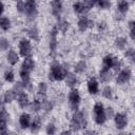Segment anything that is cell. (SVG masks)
Returning <instances> with one entry per match:
<instances>
[{
    "mask_svg": "<svg viewBox=\"0 0 135 135\" xmlns=\"http://www.w3.org/2000/svg\"><path fill=\"white\" fill-rule=\"evenodd\" d=\"M15 8H16V11L19 14L24 15V12H25V1H22V0L17 1L16 4H15Z\"/></svg>",
    "mask_w": 135,
    "mask_h": 135,
    "instance_id": "60d3db41",
    "label": "cell"
},
{
    "mask_svg": "<svg viewBox=\"0 0 135 135\" xmlns=\"http://www.w3.org/2000/svg\"><path fill=\"white\" fill-rule=\"evenodd\" d=\"M47 90H49V86H47V83L44 82V81H40L38 84H37V94L42 98V99H45L46 95H47Z\"/></svg>",
    "mask_w": 135,
    "mask_h": 135,
    "instance_id": "4dcf8cb0",
    "label": "cell"
},
{
    "mask_svg": "<svg viewBox=\"0 0 135 135\" xmlns=\"http://www.w3.org/2000/svg\"><path fill=\"white\" fill-rule=\"evenodd\" d=\"M32 116L30 113H26V112H23L20 114L19 118H18V123H19V127L21 130H27L31 128V124H32Z\"/></svg>",
    "mask_w": 135,
    "mask_h": 135,
    "instance_id": "9a60e30c",
    "label": "cell"
},
{
    "mask_svg": "<svg viewBox=\"0 0 135 135\" xmlns=\"http://www.w3.org/2000/svg\"><path fill=\"white\" fill-rule=\"evenodd\" d=\"M107 27H108V24H107L105 21H99V22L97 23V28H98V31H100V32H103L104 30H107Z\"/></svg>",
    "mask_w": 135,
    "mask_h": 135,
    "instance_id": "7bdbcfd3",
    "label": "cell"
},
{
    "mask_svg": "<svg viewBox=\"0 0 135 135\" xmlns=\"http://www.w3.org/2000/svg\"><path fill=\"white\" fill-rule=\"evenodd\" d=\"M98 78L101 83H109L113 79V73L112 70L101 66V69L98 72Z\"/></svg>",
    "mask_w": 135,
    "mask_h": 135,
    "instance_id": "ac0fdd59",
    "label": "cell"
},
{
    "mask_svg": "<svg viewBox=\"0 0 135 135\" xmlns=\"http://www.w3.org/2000/svg\"><path fill=\"white\" fill-rule=\"evenodd\" d=\"M128 28H129V37L131 40L135 41V20L128 21Z\"/></svg>",
    "mask_w": 135,
    "mask_h": 135,
    "instance_id": "f35d334b",
    "label": "cell"
},
{
    "mask_svg": "<svg viewBox=\"0 0 135 135\" xmlns=\"http://www.w3.org/2000/svg\"><path fill=\"white\" fill-rule=\"evenodd\" d=\"M69 70L57 60H53L50 64L47 78L50 81H64Z\"/></svg>",
    "mask_w": 135,
    "mask_h": 135,
    "instance_id": "6da1fadb",
    "label": "cell"
},
{
    "mask_svg": "<svg viewBox=\"0 0 135 135\" xmlns=\"http://www.w3.org/2000/svg\"><path fill=\"white\" fill-rule=\"evenodd\" d=\"M16 101H17L18 107L20 109H23V110L26 109V108H28L30 104H31V100H30V97H28L26 91H23V92L19 93L18 96H17Z\"/></svg>",
    "mask_w": 135,
    "mask_h": 135,
    "instance_id": "d6986e66",
    "label": "cell"
},
{
    "mask_svg": "<svg viewBox=\"0 0 135 135\" xmlns=\"http://www.w3.org/2000/svg\"><path fill=\"white\" fill-rule=\"evenodd\" d=\"M50 7H51V15L58 20H60L62 17V12H63V2L60 0H53L50 2Z\"/></svg>",
    "mask_w": 135,
    "mask_h": 135,
    "instance_id": "4fadbf2b",
    "label": "cell"
},
{
    "mask_svg": "<svg viewBox=\"0 0 135 135\" xmlns=\"http://www.w3.org/2000/svg\"><path fill=\"white\" fill-rule=\"evenodd\" d=\"M114 124H115V128L119 131H122L124 130L127 127H128V123H129V119H128V115L126 113H122V112H118L114 115Z\"/></svg>",
    "mask_w": 135,
    "mask_h": 135,
    "instance_id": "7c38bea8",
    "label": "cell"
},
{
    "mask_svg": "<svg viewBox=\"0 0 135 135\" xmlns=\"http://www.w3.org/2000/svg\"><path fill=\"white\" fill-rule=\"evenodd\" d=\"M19 77H20V82L23 84L25 91H32L33 90V83H32V77L31 73L19 69Z\"/></svg>",
    "mask_w": 135,
    "mask_h": 135,
    "instance_id": "5bb4252c",
    "label": "cell"
},
{
    "mask_svg": "<svg viewBox=\"0 0 135 135\" xmlns=\"http://www.w3.org/2000/svg\"><path fill=\"white\" fill-rule=\"evenodd\" d=\"M5 58H6V62H7L9 65L15 66V65L19 62V60H20V55H19V53H18L15 49L11 47V49L6 52Z\"/></svg>",
    "mask_w": 135,
    "mask_h": 135,
    "instance_id": "2e32d148",
    "label": "cell"
},
{
    "mask_svg": "<svg viewBox=\"0 0 135 135\" xmlns=\"http://www.w3.org/2000/svg\"><path fill=\"white\" fill-rule=\"evenodd\" d=\"M127 44H128V40H127L126 37L118 36L114 40V46L118 51H124L126 47H127Z\"/></svg>",
    "mask_w": 135,
    "mask_h": 135,
    "instance_id": "f1b7e54d",
    "label": "cell"
},
{
    "mask_svg": "<svg viewBox=\"0 0 135 135\" xmlns=\"http://www.w3.org/2000/svg\"><path fill=\"white\" fill-rule=\"evenodd\" d=\"M131 78H132V71H131V69L130 68H123V69H121L117 73V75L115 77V81H116L117 84L122 85V84L128 83L131 80Z\"/></svg>",
    "mask_w": 135,
    "mask_h": 135,
    "instance_id": "9c48e42d",
    "label": "cell"
},
{
    "mask_svg": "<svg viewBox=\"0 0 135 135\" xmlns=\"http://www.w3.org/2000/svg\"><path fill=\"white\" fill-rule=\"evenodd\" d=\"M121 65H122L121 60L112 54H108V55L103 56V58H102V66L103 68L117 71V70H120Z\"/></svg>",
    "mask_w": 135,
    "mask_h": 135,
    "instance_id": "52a82bcc",
    "label": "cell"
},
{
    "mask_svg": "<svg viewBox=\"0 0 135 135\" xmlns=\"http://www.w3.org/2000/svg\"><path fill=\"white\" fill-rule=\"evenodd\" d=\"M16 99H17V93L13 89L6 90L2 95V104H4V105L9 104L13 101H15Z\"/></svg>",
    "mask_w": 135,
    "mask_h": 135,
    "instance_id": "7402d4cb",
    "label": "cell"
},
{
    "mask_svg": "<svg viewBox=\"0 0 135 135\" xmlns=\"http://www.w3.org/2000/svg\"><path fill=\"white\" fill-rule=\"evenodd\" d=\"M116 113L114 112V109L112 107H108L105 108V115H107V118L108 119H111V118H114V115Z\"/></svg>",
    "mask_w": 135,
    "mask_h": 135,
    "instance_id": "b9f144b4",
    "label": "cell"
},
{
    "mask_svg": "<svg viewBox=\"0 0 135 135\" xmlns=\"http://www.w3.org/2000/svg\"><path fill=\"white\" fill-rule=\"evenodd\" d=\"M0 118H1V128H6L8 127V122H9V113L6 111L5 105L2 104L1 105V114H0Z\"/></svg>",
    "mask_w": 135,
    "mask_h": 135,
    "instance_id": "4316f807",
    "label": "cell"
},
{
    "mask_svg": "<svg viewBox=\"0 0 135 135\" xmlns=\"http://www.w3.org/2000/svg\"><path fill=\"white\" fill-rule=\"evenodd\" d=\"M94 134H95V132L92 131V130H90V131H85V133H84V135H94Z\"/></svg>",
    "mask_w": 135,
    "mask_h": 135,
    "instance_id": "7dc6e473",
    "label": "cell"
},
{
    "mask_svg": "<svg viewBox=\"0 0 135 135\" xmlns=\"http://www.w3.org/2000/svg\"><path fill=\"white\" fill-rule=\"evenodd\" d=\"M11 49V43L9 40L6 37H1L0 38V50L1 52H7Z\"/></svg>",
    "mask_w": 135,
    "mask_h": 135,
    "instance_id": "8d00e7d4",
    "label": "cell"
},
{
    "mask_svg": "<svg viewBox=\"0 0 135 135\" xmlns=\"http://www.w3.org/2000/svg\"><path fill=\"white\" fill-rule=\"evenodd\" d=\"M116 135H128L126 132H119V133H117Z\"/></svg>",
    "mask_w": 135,
    "mask_h": 135,
    "instance_id": "c3c4849f",
    "label": "cell"
},
{
    "mask_svg": "<svg viewBox=\"0 0 135 135\" xmlns=\"http://www.w3.org/2000/svg\"><path fill=\"white\" fill-rule=\"evenodd\" d=\"M101 95L103 98L108 99V100H112L113 99V89L111 85L109 84H105L102 90H101Z\"/></svg>",
    "mask_w": 135,
    "mask_h": 135,
    "instance_id": "836d02e7",
    "label": "cell"
},
{
    "mask_svg": "<svg viewBox=\"0 0 135 135\" xmlns=\"http://www.w3.org/2000/svg\"><path fill=\"white\" fill-rule=\"evenodd\" d=\"M18 53L20 57H22L23 59L32 56L33 45H32V41L28 38H21L18 41Z\"/></svg>",
    "mask_w": 135,
    "mask_h": 135,
    "instance_id": "8992f818",
    "label": "cell"
},
{
    "mask_svg": "<svg viewBox=\"0 0 135 135\" xmlns=\"http://www.w3.org/2000/svg\"><path fill=\"white\" fill-rule=\"evenodd\" d=\"M35 68H36V62H35L34 58L32 56L24 58L22 63H21V66H20V69H22V70H24L28 73H32L35 70Z\"/></svg>",
    "mask_w": 135,
    "mask_h": 135,
    "instance_id": "44dd1931",
    "label": "cell"
},
{
    "mask_svg": "<svg viewBox=\"0 0 135 135\" xmlns=\"http://www.w3.org/2000/svg\"><path fill=\"white\" fill-rule=\"evenodd\" d=\"M70 25H71L70 22L66 19H63V18H61L60 20H58L57 21V24H56L59 33H61V34H65L70 30Z\"/></svg>",
    "mask_w": 135,
    "mask_h": 135,
    "instance_id": "f546056e",
    "label": "cell"
},
{
    "mask_svg": "<svg viewBox=\"0 0 135 135\" xmlns=\"http://www.w3.org/2000/svg\"><path fill=\"white\" fill-rule=\"evenodd\" d=\"M41 127H42V118L37 115V116H35V117L33 118V120H32V124H31L30 131H31V133L36 134V133H38V132L40 131Z\"/></svg>",
    "mask_w": 135,
    "mask_h": 135,
    "instance_id": "d4e9b609",
    "label": "cell"
},
{
    "mask_svg": "<svg viewBox=\"0 0 135 135\" xmlns=\"http://www.w3.org/2000/svg\"><path fill=\"white\" fill-rule=\"evenodd\" d=\"M123 55H124V58L126 59H128L130 62H132V63L135 64V49L134 47L126 49L124 52H123Z\"/></svg>",
    "mask_w": 135,
    "mask_h": 135,
    "instance_id": "d590c367",
    "label": "cell"
},
{
    "mask_svg": "<svg viewBox=\"0 0 135 135\" xmlns=\"http://www.w3.org/2000/svg\"><path fill=\"white\" fill-rule=\"evenodd\" d=\"M39 15V9H38V4L34 0H26L25 1V12L24 16L27 22H33L34 20L37 19Z\"/></svg>",
    "mask_w": 135,
    "mask_h": 135,
    "instance_id": "277c9868",
    "label": "cell"
},
{
    "mask_svg": "<svg viewBox=\"0 0 135 135\" xmlns=\"http://www.w3.org/2000/svg\"><path fill=\"white\" fill-rule=\"evenodd\" d=\"M92 114H93V120L97 126H103L108 120L105 115V107L100 101L94 103Z\"/></svg>",
    "mask_w": 135,
    "mask_h": 135,
    "instance_id": "3957f363",
    "label": "cell"
},
{
    "mask_svg": "<svg viewBox=\"0 0 135 135\" xmlns=\"http://www.w3.org/2000/svg\"><path fill=\"white\" fill-rule=\"evenodd\" d=\"M86 126H88V121H86L85 113L82 110L73 112L72 117L70 119V130L74 132H79L85 129Z\"/></svg>",
    "mask_w": 135,
    "mask_h": 135,
    "instance_id": "7a4b0ae2",
    "label": "cell"
},
{
    "mask_svg": "<svg viewBox=\"0 0 135 135\" xmlns=\"http://www.w3.org/2000/svg\"><path fill=\"white\" fill-rule=\"evenodd\" d=\"M60 135H73V131L72 130H63V131H61Z\"/></svg>",
    "mask_w": 135,
    "mask_h": 135,
    "instance_id": "f6af8a7d",
    "label": "cell"
},
{
    "mask_svg": "<svg viewBox=\"0 0 135 135\" xmlns=\"http://www.w3.org/2000/svg\"><path fill=\"white\" fill-rule=\"evenodd\" d=\"M72 8L75 15H78L79 17L86 16V14L91 11V7L86 4V1H75L72 4Z\"/></svg>",
    "mask_w": 135,
    "mask_h": 135,
    "instance_id": "8fae6325",
    "label": "cell"
},
{
    "mask_svg": "<svg viewBox=\"0 0 135 135\" xmlns=\"http://www.w3.org/2000/svg\"><path fill=\"white\" fill-rule=\"evenodd\" d=\"M86 89L90 95H97L99 93V81L96 77H90L86 81Z\"/></svg>",
    "mask_w": 135,
    "mask_h": 135,
    "instance_id": "e0dca14e",
    "label": "cell"
},
{
    "mask_svg": "<svg viewBox=\"0 0 135 135\" xmlns=\"http://www.w3.org/2000/svg\"><path fill=\"white\" fill-rule=\"evenodd\" d=\"M4 11H5V3L3 1H1V16L4 15Z\"/></svg>",
    "mask_w": 135,
    "mask_h": 135,
    "instance_id": "bcb514c9",
    "label": "cell"
},
{
    "mask_svg": "<svg viewBox=\"0 0 135 135\" xmlns=\"http://www.w3.org/2000/svg\"><path fill=\"white\" fill-rule=\"evenodd\" d=\"M58 34L59 31L56 25H54L49 33V51L51 55H55L58 49Z\"/></svg>",
    "mask_w": 135,
    "mask_h": 135,
    "instance_id": "ba28073f",
    "label": "cell"
},
{
    "mask_svg": "<svg viewBox=\"0 0 135 135\" xmlns=\"http://www.w3.org/2000/svg\"><path fill=\"white\" fill-rule=\"evenodd\" d=\"M130 5H131V3H130L129 1H123V0L118 1V2L116 3V11H117V13L120 14L121 16H124V15L129 12Z\"/></svg>",
    "mask_w": 135,
    "mask_h": 135,
    "instance_id": "cb8c5ba5",
    "label": "cell"
},
{
    "mask_svg": "<svg viewBox=\"0 0 135 135\" xmlns=\"http://www.w3.org/2000/svg\"><path fill=\"white\" fill-rule=\"evenodd\" d=\"M86 69H88L86 61L81 59V60H79V61H77L75 63V65H74V73L76 75H81V74H83L86 71Z\"/></svg>",
    "mask_w": 135,
    "mask_h": 135,
    "instance_id": "484cf974",
    "label": "cell"
},
{
    "mask_svg": "<svg viewBox=\"0 0 135 135\" xmlns=\"http://www.w3.org/2000/svg\"><path fill=\"white\" fill-rule=\"evenodd\" d=\"M15 73L12 69H6L4 72H3V79L5 82L7 83H14L15 82Z\"/></svg>",
    "mask_w": 135,
    "mask_h": 135,
    "instance_id": "d6a6232c",
    "label": "cell"
},
{
    "mask_svg": "<svg viewBox=\"0 0 135 135\" xmlns=\"http://www.w3.org/2000/svg\"><path fill=\"white\" fill-rule=\"evenodd\" d=\"M64 82L70 89H75L76 85L79 83V79L74 72H69L64 79Z\"/></svg>",
    "mask_w": 135,
    "mask_h": 135,
    "instance_id": "603a6c76",
    "label": "cell"
},
{
    "mask_svg": "<svg viewBox=\"0 0 135 135\" xmlns=\"http://www.w3.org/2000/svg\"><path fill=\"white\" fill-rule=\"evenodd\" d=\"M68 102H69V107L73 112H76L80 107L81 103V95L79 93V91L75 88V89H71L69 94H68Z\"/></svg>",
    "mask_w": 135,
    "mask_h": 135,
    "instance_id": "5b68a950",
    "label": "cell"
},
{
    "mask_svg": "<svg viewBox=\"0 0 135 135\" xmlns=\"http://www.w3.org/2000/svg\"><path fill=\"white\" fill-rule=\"evenodd\" d=\"M54 107H55L54 101H52V100H47L46 98H45V99H42V110L44 111L45 114L51 113V112L53 111Z\"/></svg>",
    "mask_w": 135,
    "mask_h": 135,
    "instance_id": "e575fe53",
    "label": "cell"
},
{
    "mask_svg": "<svg viewBox=\"0 0 135 135\" xmlns=\"http://www.w3.org/2000/svg\"><path fill=\"white\" fill-rule=\"evenodd\" d=\"M0 135H11L9 130H8V127H6V128H1V134H0Z\"/></svg>",
    "mask_w": 135,
    "mask_h": 135,
    "instance_id": "ee69618b",
    "label": "cell"
},
{
    "mask_svg": "<svg viewBox=\"0 0 135 135\" xmlns=\"http://www.w3.org/2000/svg\"><path fill=\"white\" fill-rule=\"evenodd\" d=\"M30 110L31 112L33 113H39L40 111H42V100L38 99V98H34L32 101H31V104H30Z\"/></svg>",
    "mask_w": 135,
    "mask_h": 135,
    "instance_id": "1f68e13d",
    "label": "cell"
},
{
    "mask_svg": "<svg viewBox=\"0 0 135 135\" xmlns=\"http://www.w3.org/2000/svg\"><path fill=\"white\" fill-rule=\"evenodd\" d=\"M95 26V22L88 16H81L77 20V28L80 33H84Z\"/></svg>",
    "mask_w": 135,
    "mask_h": 135,
    "instance_id": "30bf717a",
    "label": "cell"
},
{
    "mask_svg": "<svg viewBox=\"0 0 135 135\" xmlns=\"http://www.w3.org/2000/svg\"><path fill=\"white\" fill-rule=\"evenodd\" d=\"M96 6L100 9H110L111 6H112V2L111 1H108V0H99V1H96Z\"/></svg>",
    "mask_w": 135,
    "mask_h": 135,
    "instance_id": "74e56055",
    "label": "cell"
},
{
    "mask_svg": "<svg viewBox=\"0 0 135 135\" xmlns=\"http://www.w3.org/2000/svg\"><path fill=\"white\" fill-rule=\"evenodd\" d=\"M26 35L31 41H34V42L40 41V32H39V28L37 27V25H35V24L31 25L26 28Z\"/></svg>",
    "mask_w": 135,
    "mask_h": 135,
    "instance_id": "ffe728a7",
    "label": "cell"
},
{
    "mask_svg": "<svg viewBox=\"0 0 135 135\" xmlns=\"http://www.w3.org/2000/svg\"><path fill=\"white\" fill-rule=\"evenodd\" d=\"M57 132V127L54 122H49L45 127V134L46 135H55Z\"/></svg>",
    "mask_w": 135,
    "mask_h": 135,
    "instance_id": "ab89813d",
    "label": "cell"
},
{
    "mask_svg": "<svg viewBox=\"0 0 135 135\" xmlns=\"http://www.w3.org/2000/svg\"><path fill=\"white\" fill-rule=\"evenodd\" d=\"M0 28L3 32H8L12 28V20L8 16H1L0 17Z\"/></svg>",
    "mask_w": 135,
    "mask_h": 135,
    "instance_id": "83f0119b",
    "label": "cell"
}]
</instances>
